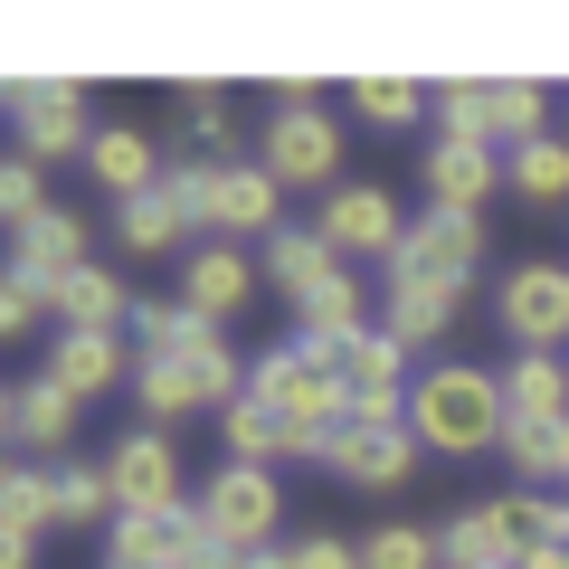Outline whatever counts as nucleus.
Instances as JSON below:
<instances>
[{"label": "nucleus", "instance_id": "1", "mask_svg": "<svg viewBox=\"0 0 569 569\" xmlns=\"http://www.w3.org/2000/svg\"><path fill=\"white\" fill-rule=\"evenodd\" d=\"M133 399H142L152 427L200 418V408L247 399V361L219 342L209 313H190L181 295H171V305H142L133 313Z\"/></svg>", "mask_w": 569, "mask_h": 569}, {"label": "nucleus", "instance_id": "2", "mask_svg": "<svg viewBox=\"0 0 569 569\" xmlns=\"http://www.w3.org/2000/svg\"><path fill=\"white\" fill-rule=\"evenodd\" d=\"M408 437L437 447V456L503 447V370H475V361L418 370V389H408Z\"/></svg>", "mask_w": 569, "mask_h": 569}, {"label": "nucleus", "instance_id": "3", "mask_svg": "<svg viewBox=\"0 0 569 569\" xmlns=\"http://www.w3.org/2000/svg\"><path fill=\"white\" fill-rule=\"evenodd\" d=\"M247 399H266L284 427H295V437H313L323 456H332V437H342V418H351V399H342V370H332L323 351L305 342V332L247 361Z\"/></svg>", "mask_w": 569, "mask_h": 569}, {"label": "nucleus", "instance_id": "4", "mask_svg": "<svg viewBox=\"0 0 569 569\" xmlns=\"http://www.w3.org/2000/svg\"><path fill=\"white\" fill-rule=\"evenodd\" d=\"M190 512H200V531H209L219 550H238V560H247V550H276L284 485H276L266 466H219V475L200 485V503H190Z\"/></svg>", "mask_w": 569, "mask_h": 569}, {"label": "nucleus", "instance_id": "5", "mask_svg": "<svg viewBox=\"0 0 569 569\" xmlns=\"http://www.w3.org/2000/svg\"><path fill=\"white\" fill-rule=\"evenodd\" d=\"M10 133H20L29 162H67V152H96V123H86V86L77 77H10Z\"/></svg>", "mask_w": 569, "mask_h": 569}, {"label": "nucleus", "instance_id": "6", "mask_svg": "<svg viewBox=\"0 0 569 569\" xmlns=\"http://www.w3.org/2000/svg\"><path fill=\"white\" fill-rule=\"evenodd\" d=\"M485 266V219H456V209H418L399 238V257L380 266V284H437V295H456V284Z\"/></svg>", "mask_w": 569, "mask_h": 569}, {"label": "nucleus", "instance_id": "7", "mask_svg": "<svg viewBox=\"0 0 569 569\" xmlns=\"http://www.w3.org/2000/svg\"><path fill=\"white\" fill-rule=\"evenodd\" d=\"M266 171H276L284 190H342V123L323 114V104H276V123H266Z\"/></svg>", "mask_w": 569, "mask_h": 569}, {"label": "nucleus", "instance_id": "8", "mask_svg": "<svg viewBox=\"0 0 569 569\" xmlns=\"http://www.w3.org/2000/svg\"><path fill=\"white\" fill-rule=\"evenodd\" d=\"M332 370H342V399L351 418H408V389H418V370H408V342H389L380 323L351 332V342H313Z\"/></svg>", "mask_w": 569, "mask_h": 569}, {"label": "nucleus", "instance_id": "9", "mask_svg": "<svg viewBox=\"0 0 569 569\" xmlns=\"http://www.w3.org/2000/svg\"><path fill=\"white\" fill-rule=\"evenodd\" d=\"M104 485H114V512H181V456H171L162 427H123L104 447Z\"/></svg>", "mask_w": 569, "mask_h": 569}, {"label": "nucleus", "instance_id": "10", "mask_svg": "<svg viewBox=\"0 0 569 569\" xmlns=\"http://www.w3.org/2000/svg\"><path fill=\"white\" fill-rule=\"evenodd\" d=\"M313 238H323L342 266H351V257L389 266V257H399V238H408V219H399V200H389L380 181H342V190L323 200V219H313Z\"/></svg>", "mask_w": 569, "mask_h": 569}, {"label": "nucleus", "instance_id": "11", "mask_svg": "<svg viewBox=\"0 0 569 569\" xmlns=\"http://www.w3.org/2000/svg\"><path fill=\"white\" fill-rule=\"evenodd\" d=\"M200 550H209V531H200V512H114L104 522V569H200Z\"/></svg>", "mask_w": 569, "mask_h": 569}, {"label": "nucleus", "instance_id": "12", "mask_svg": "<svg viewBox=\"0 0 569 569\" xmlns=\"http://www.w3.org/2000/svg\"><path fill=\"white\" fill-rule=\"evenodd\" d=\"M323 466L342 475V485H361V493H389L418 466V437H408V418H342V437H332Z\"/></svg>", "mask_w": 569, "mask_h": 569}, {"label": "nucleus", "instance_id": "13", "mask_svg": "<svg viewBox=\"0 0 569 569\" xmlns=\"http://www.w3.org/2000/svg\"><path fill=\"white\" fill-rule=\"evenodd\" d=\"M503 332H512V351H569V266H512Z\"/></svg>", "mask_w": 569, "mask_h": 569}, {"label": "nucleus", "instance_id": "14", "mask_svg": "<svg viewBox=\"0 0 569 569\" xmlns=\"http://www.w3.org/2000/svg\"><path fill=\"white\" fill-rule=\"evenodd\" d=\"M531 531H522V503L512 493H493V503H466L447 531H437V560L447 569H522Z\"/></svg>", "mask_w": 569, "mask_h": 569}, {"label": "nucleus", "instance_id": "15", "mask_svg": "<svg viewBox=\"0 0 569 569\" xmlns=\"http://www.w3.org/2000/svg\"><path fill=\"white\" fill-rule=\"evenodd\" d=\"M77 408L48 370H29V380H10V399H0V427H10V447H20V466H39V456H58L67 466V437H77Z\"/></svg>", "mask_w": 569, "mask_h": 569}, {"label": "nucleus", "instance_id": "16", "mask_svg": "<svg viewBox=\"0 0 569 569\" xmlns=\"http://www.w3.org/2000/svg\"><path fill=\"white\" fill-rule=\"evenodd\" d=\"M427 209H456V219H485L493 190H503V152H485V142H427Z\"/></svg>", "mask_w": 569, "mask_h": 569}, {"label": "nucleus", "instance_id": "17", "mask_svg": "<svg viewBox=\"0 0 569 569\" xmlns=\"http://www.w3.org/2000/svg\"><path fill=\"white\" fill-rule=\"evenodd\" d=\"M39 370L67 389V399H104V389L133 380V361H123V332H58Z\"/></svg>", "mask_w": 569, "mask_h": 569}, {"label": "nucleus", "instance_id": "18", "mask_svg": "<svg viewBox=\"0 0 569 569\" xmlns=\"http://www.w3.org/2000/svg\"><path fill=\"white\" fill-rule=\"evenodd\" d=\"M86 171H96V190H104V200H142V190H162V152H152V133H133V123H104V133H96V152H86Z\"/></svg>", "mask_w": 569, "mask_h": 569}, {"label": "nucleus", "instance_id": "19", "mask_svg": "<svg viewBox=\"0 0 569 569\" xmlns=\"http://www.w3.org/2000/svg\"><path fill=\"white\" fill-rule=\"evenodd\" d=\"M133 313H142V305H133V284L104 276L96 257H86L77 276H58V332H123Z\"/></svg>", "mask_w": 569, "mask_h": 569}, {"label": "nucleus", "instance_id": "20", "mask_svg": "<svg viewBox=\"0 0 569 569\" xmlns=\"http://www.w3.org/2000/svg\"><path fill=\"white\" fill-rule=\"evenodd\" d=\"M219 437H228V466H276V456H313V466H323V447L295 437L266 399H228V408H219Z\"/></svg>", "mask_w": 569, "mask_h": 569}, {"label": "nucleus", "instance_id": "21", "mask_svg": "<svg viewBox=\"0 0 569 569\" xmlns=\"http://www.w3.org/2000/svg\"><path fill=\"white\" fill-rule=\"evenodd\" d=\"M332 276H351V266L332 257L313 228H276V238H266V284H284V305H295V313H305Z\"/></svg>", "mask_w": 569, "mask_h": 569}, {"label": "nucleus", "instance_id": "22", "mask_svg": "<svg viewBox=\"0 0 569 569\" xmlns=\"http://www.w3.org/2000/svg\"><path fill=\"white\" fill-rule=\"evenodd\" d=\"M219 228L228 238H276L284 228V181L266 162H228L219 171Z\"/></svg>", "mask_w": 569, "mask_h": 569}, {"label": "nucleus", "instance_id": "23", "mask_svg": "<svg viewBox=\"0 0 569 569\" xmlns=\"http://www.w3.org/2000/svg\"><path fill=\"white\" fill-rule=\"evenodd\" d=\"M247 295H257V266H247L238 247H200V257L181 266V305H190V313H209V323H228Z\"/></svg>", "mask_w": 569, "mask_h": 569}, {"label": "nucleus", "instance_id": "24", "mask_svg": "<svg viewBox=\"0 0 569 569\" xmlns=\"http://www.w3.org/2000/svg\"><path fill=\"white\" fill-rule=\"evenodd\" d=\"M77 266H86V219H77V209H48L39 228H20V238H10V276L58 284V276H77Z\"/></svg>", "mask_w": 569, "mask_h": 569}, {"label": "nucleus", "instance_id": "25", "mask_svg": "<svg viewBox=\"0 0 569 569\" xmlns=\"http://www.w3.org/2000/svg\"><path fill=\"white\" fill-rule=\"evenodd\" d=\"M503 418H569V361H560V351H512Z\"/></svg>", "mask_w": 569, "mask_h": 569}, {"label": "nucleus", "instance_id": "26", "mask_svg": "<svg viewBox=\"0 0 569 569\" xmlns=\"http://www.w3.org/2000/svg\"><path fill=\"white\" fill-rule=\"evenodd\" d=\"M503 190L531 209H569V133H541L522 152H503Z\"/></svg>", "mask_w": 569, "mask_h": 569}, {"label": "nucleus", "instance_id": "27", "mask_svg": "<svg viewBox=\"0 0 569 569\" xmlns=\"http://www.w3.org/2000/svg\"><path fill=\"white\" fill-rule=\"evenodd\" d=\"M447 323H456V295H437V284H380V332L389 342L427 351V342H447Z\"/></svg>", "mask_w": 569, "mask_h": 569}, {"label": "nucleus", "instance_id": "28", "mask_svg": "<svg viewBox=\"0 0 569 569\" xmlns=\"http://www.w3.org/2000/svg\"><path fill=\"white\" fill-rule=\"evenodd\" d=\"M370 295H380V284H361V266H351V276H332L323 295L295 313V323H305V342H351V332H370Z\"/></svg>", "mask_w": 569, "mask_h": 569}, {"label": "nucleus", "instance_id": "29", "mask_svg": "<svg viewBox=\"0 0 569 569\" xmlns=\"http://www.w3.org/2000/svg\"><path fill=\"white\" fill-rule=\"evenodd\" d=\"M171 114H181V152H190V162H228V96H219V86L181 77V86H171Z\"/></svg>", "mask_w": 569, "mask_h": 569}, {"label": "nucleus", "instance_id": "30", "mask_svg": "<svg viewBox=\"0 0 569 569\" xmlns=\"http://www.w3.org/2000/svg\"><path fill=\"white\" fill-rule=\"evenodd\" d=\"M351 114L380 123V133H418L437 104H427V86H418V77H351Z\"/></svg>", "mask_w": 569, "mask_h": 569}, {"label": "nucleus", "instance_id": "31", "mask_svg": "<svg viewBox=\"0 0 569 569\" xmlns=\"http://www.w3.org/2000/svg\"><path fill=\"white\" fill-rule=\"evenodd\" d=\"M114 238L133 247V257H171V247L190 238V219H181V200H171V190H142V200L114 209Z\"/></svg>", "mask_w": 569, "mask_h": 569}, {"label": "nucleus", "instance_id": "32", "mask_svg": "<svg viewBox=\"0 0 569 569\" xmlns=\"http://www.w3.org/2000/svg\"><path fill=\"white\" fill-rule=\"evenodd\" d=\"M437 142H485V152H503V142H493V77L437 86Z\"/></svg>", "mask_w": 569, "mask_h": 569}, {"label": "nucleus", "instance_id": "33", "mask_svg": "<svg viewBox=\"0 0 569 569\" xmlns=\"http://www.w3.org/2000/svg\"><path fill=\"white\" fill-rule=\"evenodd\" d=\"M0 512H10V531H48L58 522V466H10Z\"/></svg>", "mask_w": 569, "mask_h": 569}, {"label": "nucleus", "instance_id": "34", "mask_svg": "<svg viewBox=\"0 0 569 569\" xmlns=\"http://www.w3.org/2000/svg\"><path fill=\"white\" fill-rule=\"evenodd\" d=\"M541 114H550V96L531 77H493V142H512V152L541 142Z\"/></svg>", "mask_w": 569, "mask_h": 569}, {"label": "nucleus", "instance_id": "35", "mask_svg": "<svg viewBox=\"0 0 569 569\" xmlns=\"http://www.w3.org/2000/svg\"><path fill=\"white\" fill-rule=\"evenodd\" d=\"M503 447H512V466H522V475H560L569 418H503Z\"/></svg>", "mask_w": 569, "mask_h": 569}, {"label": "nucleus", "instance_id": "36", "mask_svg": "<svg viewBox=\"0 0 569 569\" xmlns=\"http://www.w3.org/2000/svg\"><path fill=\"white\" fill-rule=\"evenodd\" d=\"M361 569H447L437 560V531H418V522H380L361 541Z\"/></svg>", "mask_w": 569, "mask_h": 569}, {"label": "nucleus", "instance_id": "37", "mask_svg": "<svg viewBox=\"0 0 569 569\" xmlns=\"http://www.w3.org/2000/svg\"><path fill=\"white\" fill-rule=\"evenodd\" d=\"M219 171H228V162H190V152L162 171V190L181 200V219H190V228H219Z\"/></svg>", "mask_w": 569, "mask_h": 569}, {"label": "nucleus", "instance_id": "38", "mask_svg": "<svg viewBox=\"0 0 569 569\" xmlns=\"http://www.w3.org/2000/svg\"><path fill=\"white\" fill-rule=\"evenodd\" d=\"M48 181H39V162H29V152H10V171H0V219H10V238H20V228H39L48 219Z\"/></svg>", "mask_w": 569, "mask_h": 569}, {"label": "nucleus", "instance_id": "39", "mask_svg": "<svg viewBox=\"0 0 569 569\" xmlns=\"http://www.w3.org/2000/svg\"><path fill=\"white\" fill-rule=\"evenodd\" d=\"M58 313V284H39V276H10L0 266V323H10V342H29V332Z\"/></svg>", "mask_w": 569, "mask_h": 569}, {"label": "nucleus", "instance_id": "40", "mask_svg": "<svg viewBox=\"0 0 569 569\" xmlns=\"http://www.w3.org/2000/svg\"><path fill=\"white\" fill-rule=\"evenodd\" d=\"M58 522H114V485H104V466H58Z\"/></svg>", "mask_w": 569, "mask_h": 569}, {"label": "nucleus", "instance_id": "41", "mask_svg": "<svg viewBox=\"0 0 569 569\" xmlns=\"http://www.w3.org/2000/svg\"><path fill=\"white\" fill-rule=\"evenodd\" d=\"M531 541H569V493H512Z\"/></svg>", "mask_w": 569, "mask_h": 569}, {"label": "nucleus", "instance_id": "42", "mask_svg": "<svg viewBox=\"0 0 569 569\" xmlns=\"http://www.w3.org/2000/svg\"><path fill=\"white\" fill-rule=\"evenodd\" d=\"M295 569H361V550L332 541V531H313V541H295Z\"/></svg>", "mask_w": 569, "mask_h": 569}, {"label": "nucleus", "instance_id": "43", "mask_svg": "<svg viewBox=\"0 0 569 569\" xmlns=\"http://www.w3.org/2000/svg\"><path fill=\"white\" fill-rule=\"evenodd\" d=\"M0 569H39V531H10L0 541Z\"/></svg>", "mask_w": 569, "mask_h": 569}, {"label": "nucleus", "instance_id": "44", "mask_svg": "<svg viewBox=\"0 0 569 569\" xmlns=\"http://www.w3.org/2000/svg\"><path fill=\"white\" fill-rule=\"evenodd\" d=\"M522 569H569V541H531V550H522Z\"/></svg>", "mask_w": 569, "mask_h": 569}, {"label": "nucleus", "instance_id": "45", "mask_svg": "<svg viewBox=\"0 0 569 569\" xmlns=\"http://www.w3.org/2000/svg\"><path fill=\"white\" fill-rule=\"evenodd\" d=\"M238 569H295V550H247Z\"/></svg>", "mask_w": 569, "mask_h": 569}, {"label": "nucleus", "instance_id": "46", "mask_svg": "<svg viewBox=\"0 0 569 569\" xmlns=\"http://www.w3.org/2000/svg\"><path fill=\"white\" fill-rule=\"evenodd\" d=\"M560 485H569V456H560Z\"/></svg>", "mask_w": 569, "mask_h": 569}]
</instances>
